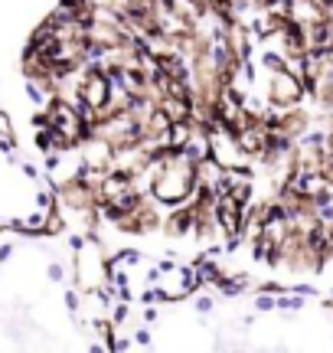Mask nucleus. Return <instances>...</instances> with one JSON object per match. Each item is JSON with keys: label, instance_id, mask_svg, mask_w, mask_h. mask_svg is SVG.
Returning <instances> with one entry per match:
<instances>
[{"label": "nucleus", "instance_id": "f257e3e1", "mask_svg": "<svg viewBox=\"0 0 333 353\" xmlns=\"http://www.w3.org/2000/svg\"><path fill=\"white\" fill-rule=\"evenodd\" d=\"M79 98L85 102L92 112H101L108 105V79L101 72H88L82 79V88H79Z\"/></svg>", "mask_w": 333, "mask_h": 353}, {"label": "nucleus", "instance_id": "f03ea898", "mask_svg": "<svg viewBox=\"0 0 333 353\" xmlns=\"http://www.w3.org/2000/svg\"><path fill=\"white\" fill-rule=\"evenodd\" d=\"M271 98L281 102V105L297 102V98H301V82H297L291 72H284V69H281V72L274 75V82H271Z\"/></svg>", "mask_w": 333, "mask_h": 353}]
</instances>
